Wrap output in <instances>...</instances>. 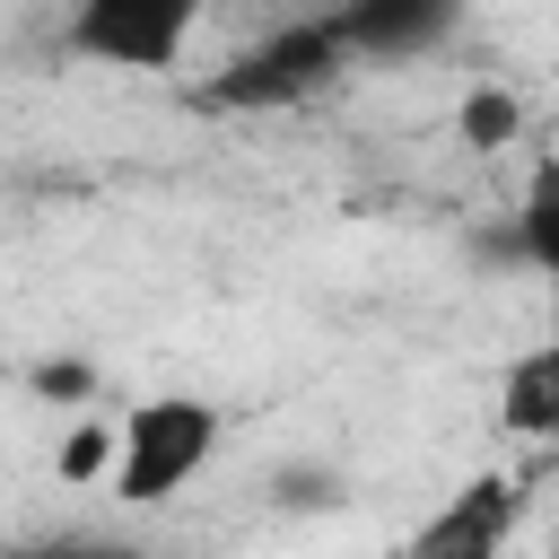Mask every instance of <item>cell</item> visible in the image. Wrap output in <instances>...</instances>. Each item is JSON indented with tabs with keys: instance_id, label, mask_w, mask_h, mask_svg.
Here are the masks:
<instances>
[{
	"instance_id": "6da1fadb",
	"label": "cell",
	"mask_w": 559,
	"mask_h": 559,
	"mask_svg": "<svg viewBox=\"0 0 559 559\" xmlns=\"http://www.w3.org/2000/svg\"><path fill=\"white\" fill-rule=\"evenodd\" d=\"M358 61L341 9H314V17H280L271 35H253L218 79H210V105H236V114H280V105H306L323 96L341 70Z\"/></svg>"
},
{
	"instance_id": "7a4b0ae2",
	"label": "cell",
	"mask_w": 559,
	"mask_h": 559,
	"mask_svg": "<svg viewBox=\"0 0 559 559\" xmlns=\"http://www.w3.org/2000/svg\"><path fill=\"white\" fill-rule=\"evenodd\" d=\"M218 454V411L201 393H148L122 411V445H114V498L131 507H166L175 489H192V472Z\"/></svg>"
},
{
	"instance_id": "3957f363",
	"label": "cell",
	"mask_w": 559,
	"mask_h": 559,
	"mask_svg": "<svg viewBox=\"0 0 559 559\" xmlns=\"http://www.w3.org/2000/svg\"><path fill=\"white\" fill-rule=\"evenodd\" d=\"M210 0H70L61 44L105 70H175L201 35Z\"/></svg>"
},
{
	"instance_id": "277c9868",
	"label": "cell",
	"mask_w": 559,
	"mask_h": 559,
	"mask_svg": "<svg viewBox=\"0 0 559 559\" xmlns=\"http://www.w3.org/2000/svg\"><path fill=\"white\" fill-rule=\"evenodd\" d=\"M349 44L367 61H411V52H437L463 17V0H332Z\"/></svg>"
},
{
	"instance_id": "5b68a950",
	"label": "cell",
	"mask_w": 559,
	"mask_h": 559,
	"mask_svg": "<svg viewBox=\"0 0 559 559\" xmlns=\"http://www.w3.org/2000/svg\"><path fill=\"white\" fill-rule=\"evenodd\" d=\"M515 507H524L515 480H498V472H489V480H463L454 507L419 524V550H472V559H489V550L515 533Z\"/></svg>"
},
{
	"instance_id": "8992f818",
	"label": "cell",
	"mask_w": 559,
	"mask_h": 559,
	"mask_svg": "<svg viewBox=\"0 0 559 559\" xmlns=\"http://www.w3.org/2000/svg\"><path fill=\"white\" fill-rule=\"evenodd\" d=\"M498 428L507 437H559V341L515 349V367L498 376Z\"/></svg>"
},
{
	"instance_id": "52a82bcc",
	"label": "cell",
	"mask_w": 559,
	"mask_h": 559,
	"mask_svg": "<svg viewBox=\"0 0 559 559\" xmlns=\"http://www.w3.org/2000/svg\"><path fill=\"white\" fill-rule=\"evenodd\" d=\"M515 245L542 280H559V157L524 183V210H515Z\"/></svg>"
},
{
	"instance_id": "ba28073f",
	"label": "cell",
	"mask_w": 559,
	"mask_h": 559,
	"mask_svg": "<svg viewBox=\"0 0 559 559\" xmlns=\"http://www.w3.org/2000/svg\"><path fill=\"white\" fill-rule=\"evenodd\" d=\"M515 131H524V105H515L507 87H472V96H463V140H472V148H507Z\"/></svg>"
},
{
	"instance_id": "9c48e42d",
	"label": "cell",
	"mask_w": 559,
	"mask_h": 559,
	"mask_svg": "<svg viewBox=\"0 0 559 559\" xmlns=\"http://www.w3.org/2000/svg\"><path fill=\"white\" fill-rule=\"evenodd\" d=\"M550 550H559V533H550Z\"/></svg>"
}]
</instances>
